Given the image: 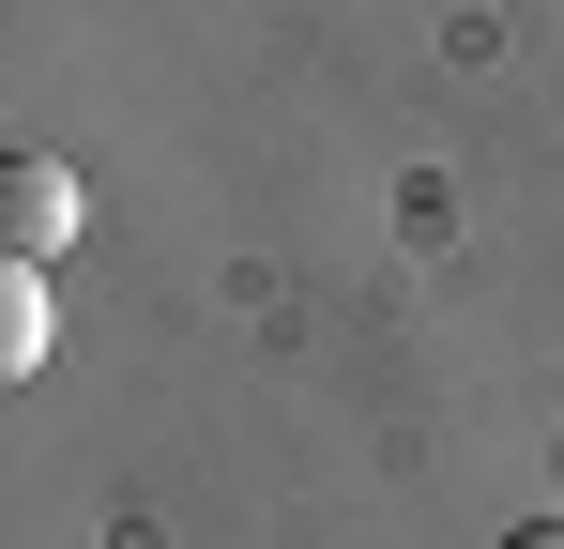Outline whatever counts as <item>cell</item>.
Masks as SVG:
<instances>
[{
    "mask_svg": "<svg viewBox=\"0 0 564 549\" xmlns=\"http://www.w3.org/2000/svg\"><path fill=\"white\" fill-rule=\"evenodd\" d=\"M0 245L15 260H62L77 245V169L62 153H0Z\"/></svg>",
    "mask_w": 564,
    "mask_h": 549,
    "instance_id": "1",
    "label": "cell"
},
{
    "mask_svg": "<svg viewBox=\"0 0 564 549\" xmlns=\"http://www.w3.org/2000/svg\"><path fill=\"white\" fill-rule=\"evenodd\" d=\"M46 336H62L46 260H15V245H0V381H31V366H46Z\"/></svg>",
    "mask_w": 564,
    "mask_h": 549,
    "instance_id": "2",
    "label": "cell"
},
{
    "mask_svg": "<svg viewBox=\"0 0 564 549\" xmlns=\"http://www.w3.org/2000/svg\"><path fill=\"white\" fill-rule=\"evenodd\" d=\"M503 549H564V519H519V535H503Z\"/></svg>",
    "mask_w": 564,
    "mask_h": 549,
    "instance_id": "3",
    "label": "cell"
}]
</instances>
